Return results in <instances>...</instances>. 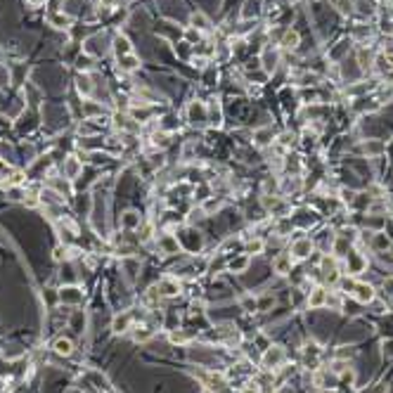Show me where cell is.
I'll list each match as a JSON object with an SVG mask.
<instances>
[{
	"label": "cell",
	"instance_id": "obj_1",
	"mask_svg": "<svg viewBox=\"0 0 393 393\" xmlns=\"http://www.w3.org/2000/svg\"><path fill=\"white\" fill-rule=\"evenodd\" d=\"M313 251V242L310 239H296L294 242V247H291V253L289 256H294V258H308V253Z\"/></svg>",
	"mask_w": 393,
	"mask_h": 393
},
{
	"label": "cell",
	"instance_id": "obj_2",
	"mask_svg": "<svg viewBox=\"0 0 393 393\" xmlns=\"http://www.w3.org/2000/svg\"><path fill=\"white\" fill-rule=\"evenodd\" d=\"M351 294L356 296L360 304H370V301L375 299V289H372L370 285H362V282L353 286V291H351Z\"/></svg>",
	"mask_w": 393,
	"mask_h": 393
},
{
	"label": "cell",
	"instance_id": "obj_3",
	"mask_svg": "<svg viewBox=\"0 0 393 393\" xmlns=\"http://www.w3.org/2000/svg\"><path fill=\"white\" fill-rule=\"evenodd\" d=\"M327 304V291L322 289V286H318V289H313L310 291V299H308V305L310 308H320V305Z\"/></svg>",
	"mask_w": 393,
	"mask_h": 393
},
{
	"label": "cell",
	"instance_id": "obj_4",
	"mask_svg": "<svg viewBox=\"0 0 393 393\" xmlns=\"http://www.w3.org/2000/svg\"><path fill=\"white\" fill-rule=\"evenodd\" d=\"M54 353L57 356H71L73 353V343H71V339H64V337H59V339L54 341Z\"/></svg>",
	"mask_w": 393,
	"mask_h": 393
},
{
	"label": "cell",
	"instance_id": "obj_5",
	"mask_svg": "<svg viewBox=\"0 0 393 393\" xmlns=\"http://www.w3.org/2000/svg\"><path fill=\"white\" fill-rule=\"evenodd\" d=\"M272 268L277 270L280 275H286V272H291V256H280V258H275Z\"/></svg>",
	"mask_w": 393,
	"mask_h": 393
},
{
	"label": "cell",
	"instance_id": "obj_6",
	"mask_svg": "<svg viewBox=\"0 0 393 393\" xmlns=\"http://www.w3.org/2000/svg\"><path fill=\"white\" fill-rule=\"evenodd\" d=\"M128 324H130V315H128V313H124V315H116V318H114L111 329L119 334V332H125V329H128Z\"/></svg>",
	"mask_w": 393,
	"mask_h": 393
},
{
	"label": "cell",
	"instance_id": "obj_7",
	"mask_svg": "<svg viewBox=\"0 0 393 393\" xmlns=\"http://www.w3.org/2000/svg\"><path fill=\"white\" fill-rule=\"evenodd\" d=\"M78 171H81V161L76 159V157H71V159L67 161V176H69V178H76Z\"/></svg>",
	"mask_w": 393,
	"mask_h": 393
},
{
	"label": "cell",
	"instance_id": "obj_8",
	"mask_svg": "<svg viewBox=\"0 0 393 393\" xmlns=\"http://www.w3.org/2000/svg\"><path fill=\"white\" fill-rule=\"evenodd\" d=\"M299 45V34L296 31H286V36H285V48L286 50H294Z\"/></svg>",
	"mask_w": 393,
	"mask_h": 393
},
{
	"label": "cell",
	"instance_id": "obj_9",
	"mask_svg": "<svg viewBox=\"0 0 393 393\" xmlns=\"http://www.w3.org/2000/svg\"><path fill=\"white\" fill-rule=\"evenodd\" d=\"M121 67H124L125 71H133V69H138V59L133 54H124L121 57Z\"/></svg>",
	"mask_w": 393,
	"mask_h": 393
},
{
	"label": "cell",
	"instance_id": "obj_10",
	"mask_svg": "<svg viewBox=\"0 0 393 393\" xmlns=\"http://www.w3.org/2000/svg\"><path fill=\"white\" fill-rule=\"evenodd\" d=\"M124 225L125 228H135V225H140V215L135 214V211H128V214L124 215Z\"/></svg>",
	"mask_w": 393,
	"mask_h": 393
},
{
	"label": "cell",
	"instance_id": "obj_11",
	"mask_svg": "<svg viewBox=\"0 0 393 393\" xmlns=\"http://www.w3.org/2000/svg\"><path fill=\"white\" fill-rule=\"evenodd\" d=\"M362 149H365L367 154H381V152H384V144L381 143H370V140H367V143L362 144Z\"/></svg>",
	"mask_w": 393,
	"mask_h": 393
},
{
	"label": "cell",
	"instance_id": "obj_12",
	"mask_svg": "<svg viewBox=\"0 0 393 393\" xmlns=\"http://www.w3.org/2000/svg\"><path fill=\"white\" fill-rule=\"evenodd\" d=\"M116 50L121 53V57H124V54H130V43H128L124 36H119L116 38Z\"/></svg>",
	"mask_w": 393,
	"mask_h": 393
},
{
	"label": "cell",
	"instance_id": "obj_13",
	"mask_svg": "<svg viewBox=\"0 0 393 393\" xmlns=\"http://www.w3.org/2000/svg\"><path fill=\"white\" fill-rule=\"evenodd\" d=\"M247 266H249V258H239V261L232 263V270H244Z\"/></svg>",
	"mask_w": 393,
	"mask_h": 393
},
{
	"label": "cell",
	"instance_id": "obj_14",
	"mask_svg": "<svg viewBox=\"0 0 393 393\" xmlns=\"http://www.w3.org/2000/svg\"><path fill=\"white\" fill-rule=\"evenodd\" d=\"M7 83H10V71L0 67V86H7Z\"/></svg>",
	"mask_w": 393,
	"mask_h": 393
},
{
	"label": "cell",
	"instance_id": "obj_15",
	"mask_svg": "<svg viewBox=\"0 0 393 393\" xmlns=\"http://www.w3.org/2000/svg\"><path fill=\"white\" fill-rule=\"evenodd\" d=\"M384 289H389V294L393 296V277H389V280L384 282Z\"/></svg>",
	"mask_w": 393,
	"mask_h": 393
},
{
	"label": "cell",
	"instance_id": "obj_16",
	"mask_svg": "<svg viewBox=\"0 0 393 393\" xmlns=\"http://www.w3.org/2000/svg\"><path fill=\"white\" fill-rule=\"evenodd\" d=\"M29 2H40V0H29Z\"/></svg>",
	"mask_w": 393,
	"mask_h": 393
},
{
	"label": "cell",
	"instance_id": "obj_17",
	"mask_svg": "<svg viewBox=\"0 0 393 393\" xmlns=\"http://www.w3.org/2000/svg\"><path fill=\"white\" fill-rule=\"evenodd\" d=\"M391 251H393V249H391Z\"/></svg>",
	"mask_w": 393,
	"mask_h": 393
}]
</instances>
